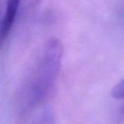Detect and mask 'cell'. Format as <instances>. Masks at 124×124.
<instances>
[{
    "label": "cell",
    "instance_id": "1",
    "mask_svg": "<svg viewBox=\"0 0 124 124\" xmlns=\"http://www.w3.org/2000/svg\"><path fill=\"white\" fill-rule=\"evenodd\" d=\"M62 54L63 46L58 38H51L47 42L35 76L34 94L38 101L48 94L56 81Z\"/></svg>",
    "mask_w": 124,
    "mask_h": 124
},
{
    "label": "cell",
    "instance_id": "3",
    "mask_svg": "<svg viewBox=\"0 0 124 124\" xmlns=\"http://www.w3.org/2000/svg\"><path fill=\"white\" fill-rule=\"evenodd\" d=\"M111 95L115 99H124V79L116 84L112 89Z\"/></svg>",
    "mask_w": 124,
    "mask_h": 124
},
{
    "label": "cell",
    "instance_id": "2",
    "mask_svg": "<svg viewBox=\"0 0 124 124\" xmlns=\"http://www.w3.org/2000/svg\"><path fill=\"white\" fill-rule=\"evenodd\" d=\"M20 4L21 0H7L6 2L5 11L0 23V46L5 41L12 29Z\"/></svg>",
    "mask_w": 124,
    "mask_h": 124
},
{
    "label": "cell",
    "instance_id": "4",
    "mask_svg": "<svg viewBox=\"0 0 124 124\" xmlns=\"http://www.w3.org/2000/svg\"><path fill=\"white\" fill-rule=\"evenodd\" d=\"M21 1H23V3L26 6H30V7H33V6L38 5L41 2V0H21Z\"/></svg>",
    "mask_w": 124,
    "mask_h": 124
}]
</instances>
